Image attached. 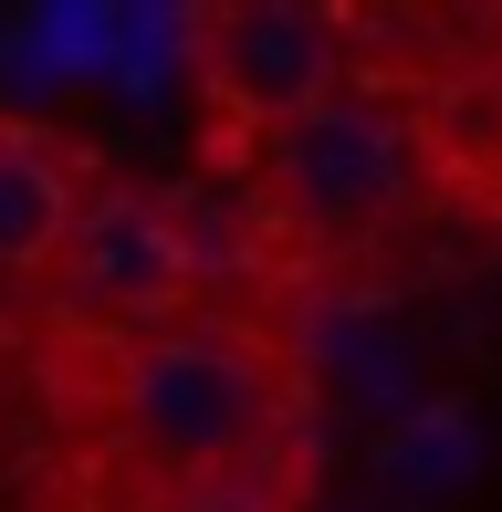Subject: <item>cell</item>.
I'll list each match as a JSON object with an SVG mask.
<instances>
[{
  "label": "cell",
  "mask_w": 502,
  "mask_h": 512,
  "mask_svg": "<svg viewBox=\"0 0 502 512\" xmlns=\"http://www.w3.org/2000/svg\"><path fill=\"white\" fill-rule=\"evenodd\" d=\"M116 408H126V439L157 460V471L199 481V471H231L272 439V377L262 356L231 335H157L126 356L116 377Z\"/></svg>",
  "instance_id": "6da1fadb"
},
{
  "label": "cell",
  "mask_w": 502,
  "mask_h": 512,
  "mask_svg": "<svg viewBox=\"0 0 502 512\" xmlns=\"http://www.w3.org/2000/svg\"><path fill=\"white\" fill-rule=\"evenodd\" d=\"M262 178L314 230H377L419 189V136H408V115H387L367 95H325L314 115L262 136Z\"/></svg>",
  "instance_id": "7a4b0ae2"
},
{
  "label": "cell",
  "mask_w": 502,
  "mask_h": 512,
  "mask_svg": "<svg viewBox=\"0 0 502 512\" xmlns=\"http://www.w3.org/2000/svg\"><path fill=\"white\" fill-rule=\"evenodd\" d=\"M210 42V84L241 126H293L325 95H346V21L335 11H293V0H262V11H210L199 21Z\"/></svg>",
  "instance_id": "3957f363"
},
{
  "label": "cell",
  "mask_w": 502,
  "mask_h": 512,
  "mask_svg": "<svg viewBox=\"0 0 502 512\" xmlns=\"http://www.w3.org/2000/svg\"><path fill=\"white\" fill-rule=\"evenodd\" d=\"M189 220L136 189H105L95 209H74V230H63V293L95 314H168L178 293H189Z\"/></svg>",
  "instance_id": "277c9868"
},
{
  "label": "cell",
  "mask_w": 502,
  "mask_h": 512,
  "mask_svg": "<svg viewBox=\"0 0 502 512\" xmlns=\"http://www.w3.org/2000/svg\"><path fill=\"white\" fill-rule=\"evenodd\" d=\"M482 460H492V429L471 398H419L377 429V481L408 502H461L482 481Z\"/></svg>",
  "instance_id": "5b68a950"
},
{
  "label": "cell",
  "mask_w": 502,
  "mask_h": 512,
  "mask_svg": "<svg viewBox=\"0 0 502 512\" xmlns=\"http://www.w3.org/2000/svg\"><path fill=\"white\" fill-rule=\"evenodd\" d=\"M63 230H74V189H63L53 136L0 126V272L53 262V251H63Z\"/></svg>",
  "instance_id": "8992f818"
},
{
  "label": "cell",
  "mask_w": 502,
  "mask_h": 512,
  "mask_svg": "<svg viewBox=\"0 0 502 512\" xmlns=\"http://www.w3.org/2000/svg\"><path fill=\"white\" fill-rule=\"evenodd\" d=\"M105 53H116V11L105 0H53V11L11 21V53H0V84H95Z\"/></svg>",
  "instance_id": "52a82bcc"
},
{
  "label": "cell",
  "mask_w": 502,
  "mask_h": 512,
  "mask_svg": "<svg viewBox=\"0 0 502 512\" xmlns=\"http://www.w3.org/2000/svg\"><path fill=\"white\" fill-rule=\"evenodd\" d=\"M199 21L189 11H116V53H105V84L126 105H168L178 95V63H189Z\"/></svg>",
  "instance_id": "ba28073f"
},
{
  "label": "cell",
  "mask_w": 502,
  "mask_h": 512,
  "mask_svg": "<svg viewBox=\"0 0 502 512\" xmlns=\"http://www.w3.org/2000/svg\"><path fill=\"white\" fill-rule=\"evenodd\" d=\"M178 512H293V481L272 471V460H231V471H199Z\"/></svg>",
  "instance_id": "9c48e42d"
}]
</instances>
